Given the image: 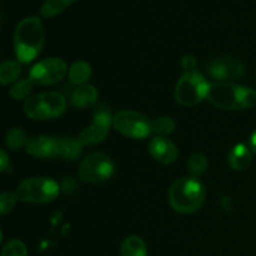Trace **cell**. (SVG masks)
<instances>
[{
  "label": "cell",
  "instance_id": "cb8c5ba5",
  "mask_svg": "<svg viewBox=\"0 0 256 256\" xmlns=\"http://www.w3.org/2000/svg\"><path fill=\"white\" fill-rule=\"evenodd\" d=\"M2 256H28L26 246L20 240H10L2 249Z\"/></svg>",
  "mask_w": 256,
  "mask_h": 256
},
{
  "label": "cell",
  "instance_id": "603a6c76",
  "mask_svg": "<svg viewBox=\"0 0 256 256\" xmlns=\"http://www.w3.org/2000/svg\"><path fill=\"white\" fill-rule=\"evenodd\" d=\"M175 122L172 118L162 116L158 118L155 122H152V132L160 134V136H165L174 132Z\"/></svg>",
  "mask_w": 256,
  "mask_h": 256
},
{
  "label": "cell",
  "instance_id": "e0dca14e",
  "mask_svg": "<svg viewBox=\"0 0 256 256\" xmlns=\"http://www.w3.org/2000/svg\"><path fill=\"white\" fill-rule=\"evenodd\" d=\"M69 80L75 85H85L92 76V66L86 62L78 60L72 62L69 69Z\"/></svg>",
  "mask_w": 256,
  "mask_h": 256
},
{
  "label": "cell",
  "instance_id": "ac0fdd59",
  "mask_svg": "<svg viewBox=\"0 0 256 256\" xmlns=\"http://www.w3.org/2000/svg\"><path fill=\"white\" fill-rule=\"evenodd\" d=\"M22 74V68L18 62L14 60H8L2 62L0 66V82L2 85H8L18 80V78Z\"/></svg>",
  "mask_w": 256,
  "mask_h": 256
},
{
  "label": "cell",
  "instance_id": "7402d4cb",
  "mask_svg": "<svg viewBox=\"0 0 256 256\" xmlns=\"http://www.w3.org/2000/svg\"><path fill=\"white\" fill-rule=\"evenodd\" d=\"M32 86H34V82L30 79L20 80L19 82L14 85L10 90V95H12V99L15 100H22L26 99L29 96V94L32 92Z\"/></svg>",
  "mask_w": 256,
  "mask_h": 256
},
{
  "label": "cell",
  "instance_id": "4316f807",
  "mask_svg": "<svg viewBox=\"0 0 256 256\" xmlns=\"http://www.w3.org/2000/svg\"><path fill=\"white\" fill-rule=\"evenodd\" d=\"M0 162H2V172H4L8 169V162H9L8 155L4 150H2V152H0Z\"/></svg>",
  "mask_w": 256,
  "mask_h": 256
},
{
  "label": "cell",
  "instance_id": "5b68a950",
  "mask_svg": "<svg viewBox=\"0 0 256 256\" xmlns=\"http://www.w3.org/2000/svg\"><path fill=\"white\" fill-rule=\"evenodd\" d=\"M66 110V100L60 92H49L28 98L24 112L32 120H49L62 115Z\"/></svg>",
  "mask_w": 256,
  "mask_h": 256
},
{
  "label": "cell",
  "instance_id": "d4e9b609",
  "mask_svg": "<svg viewBox=\"0 0 256 256\" xmlns=\"http://www.w3.org/2000/svg\"><path fill=\"white\" fill-rule=\"evenodd\" d=\"M18 196L15 192H2L0 196V212L2 215H6L8 212H12L14 209L15 204H16Z\"/></svg>",
  "mask_w": 256,
  "mask_h": 256
},
{
  "label": "cell",
  "instance_id": "9c48e42d",
  "mask_svg": "<svg viewBox=\"0 0 256 256\" xmlns=\"http://www.w3.org/2000/svg\"><path fill=\"white\" fill-rule=\"evenodd\" d=\"M114 174V164L110 156L102 152H94L82 160L79 168V178L85 182L100 184Z\"/></svg>",
  "mask_w": 256,
  "mask_h": 256
},
{
  "label": "cell",
  "instance_id": "3957f363",
  "mask_svg": "<svg viewBox=\"0 0 256 256\" xmlns=\"http://www.w3.org/2000/svg\"><path fill=\"white\" fill-rule=\"evenodd\" d=\"M206 99L219 109H250L256 105V92L230 82H215L210 84Z\"/></svg>",
  "mask_w": 256,
  "mask_h": 256
},
{
  "label": "cell",
  "instance_id": "83f0119b",
  "mask_svg": "<svg viewBox=\"0 0 256 256\" xmlns=\"http://www.w3.org/2000/svg\"><path fill=\"white\" fill-rule=\"evenodd\" d=\"M250 149H252V152L254 154H256V130L252 132V136H250Z\"/></svg>",
  "mask_w": 256,
  "mask_h": 256
},
{
  "label": "cell",
  "instance_id": "30bf717a",
  "mask_svg": "<svg viewBox=\"0 0 256 256\" xmlns=\"http://www.w3.org/2000/svg\"><path fill=\"white\" fill-rule=\"evenodd\" d=\"M112 110L108 105L100 104L94 110V119L92 124L82 130L78 136V140L82 142V146H89V145H96L104 142L105 138L109 134L110 126L112 124Z\"/></svg>",
  "mask_w": 256,
  "mask_h": 256
},
{
  "label": "cell",
  "instance_id": "277c9868",
  "mask_svg": "<svg viewBox=\"0 0 256 256\" xmlns=\"http://www.w3.org/2000/svg\"><path fill=\"white\" fill-rule=\"evenodd\" d=\"M204 199V186L196 178H182L170 186V205L175 212H182V214H192V212H196L202 205Z\"/></svg>",
  "mask_w": 256,
  "mask_h": 256
},
{
  "label": "cell",
  "instance_id": "484cf974",
  "mask_svg": "<svg viewBox=\"0 0 256 256\" xmlns=\"http://www.w3.org/2000/svg\"><path fill=\"white\" fill-rule=\"evenodd\" d=\"M196 59H195L194 55H185L182 60V66L184 68V70L186 72H195V68H196Z\"/></svg>",
  "mask_w": 256,
  "mask_h": 256
},
{
  "label": "cell",
  "instance_id": "ba28073f",
  "mask_svg": "<svg viewBox=\"0 0 256 256\" xmlns=\"http://www.w3.org/2000/svg\"><path fill=\"white\" fill-rule=\"evenodd\" d=\"M112 125L120 134L130 139H145L152 132V122L139 112L120 110L114 115Z\"/></svg>",
  "mask_w": 256,
  "mask_h": 256
},
{
  "label": "cell",
  "instance_id": "52a82bcc",
  "mask_svg": "<svg viewBox=\"0 0 256 256\" xmlns=\"http://www.w3.org/2000/svg\"><path fill=\"white\" fill-rule=\"evenodd\" d=\"M210 84L199 72H185L175 88V99L182 106H195L206 99Z\"/></svg>",
  "mask_w": 256,
  "mask_h": 256
},
{
  "label": "cell",
  "instance_id": "6da1fadb",
  "mask_svg": "<svg viewBox=\"0 0 256 256\" xmlns=\"http://www.w3.org/2000/svg\"><path fill=\"white\" fill-rule=\"evenodd\" d=\"M45 32L39 18L29 16L18 24L14 34V48L20 62H32L42 52Z\"/></svg>",
  "mask_w": 256,
  "mask_h": 256
},
{
  "label": "cell",
  "instance_id": "8fae6325",
  "mask_svg": "<svg viewBox=\"0 0 256 256\" xmlns=\"http://www.w3.org/2000/svg\"><path fill=\"white\" fill-rule=\"evenodd\" d=\"M68 72V65L59 58H50L38 62L30 70L29 79L36 85H52L62 82Z\"/></svg>",
  "mask_w": 256,
  "mask_h": 256
},
{
  "label": "cell",
  "instance_id": "8992f818",
  "mask_svg": "<svg viewBox=\"0 0 256 256\" xmlns=\"http://www.w3.org/2000/svg\"><path fill=\"white\" fill-rule=\"evenodd\" d=\"M59 192L60 188L54 180L49 178H30L18 186L15 194L24 202L45 204L56 199Z\"/></svg>",
  "mask_w": 256,
  "mask_h": 256
},
{
  "label": "cell",
  "instance_id": "d6986e66",
  "mask_svg": "<svg viewBox=\"0 0 256 256\" xmlns=\"http://www.w3.org/2000/svg\"><path fill=\"white\" fill-rule=\"evenodd\" d=\"M75 2L76 0H45L42 9H40V12L45 18L55 16V15L64 12L68 6H70Z\"/></svg>",
  "mask_w": 256,
  "mask_h": 256
},
{
  "label": "cell",
  "instance_id": "5bb4252c",
  "mask_svg": "<svg viewBox=\"0 0 256 256\" xmlns=\"http://www.w3.org/2000/svg\"><path fill=\"white\" fill-rule=\"evenodd\" d=\"M98 90L92 85H80L70 96V102L76 109H86V108L92 106L98 100Z\"/></svg>",
  "mask_w": 256,
  "mask_h": 256
},
{
  "label": "cell",
  "instance_id": "9a60e30c",
  "mask_svg": "<svg viewBox=\"0 0 256 256\" xmlns=\"http://www.w3.org/2000/svg\"><path fill=\"white\" fill-rule=\"evenodd\" d=\"M252 150L244 144H239L229 152V165L236 172L246 170L252 164Z\"/></svg>",
  "mask_w": 256,
  "mask_h": 256
},
{
  "label": "cell",
  "instance_id": "44dd1931",
  "mask_svg": "<svg viewBox=\"0 0 256 256\" xmlns=\"http://www.w3.org/2000/svg\"><path fill=\"white\" fill-rule=\"evenodd\" d=\"M208 165H209L208 158L202 152H196L188 162V169L192 178H198L206 172Z\"/></svg>",
  "mask_w": 256,
  "mask_h": 256
},
{
  "label": "cell",
  "instance_id": "7c38bea8",
  "mask_svg": "<svg viewBox=\"0 0 256 256\" xmlns=\"http://www.w3.org/2000/svg\"><path fill=\"white\" fill-rule=\"evenodd\" d=\"M208 72L215 80H234L242 76L244 65L234 56H222L208 64Z\"/></svg>",
  "mask_w": 256,
  "mask_h": 256
},
{
  "label": "cell",
  "instance_id": "2e32d148",
  "mask_svg": "<svg viewBox=\"0 0 256 256\" xmlns=\"http://www.w3.org/2000/svg\"><path fill=\"white\" fill-rule=\"evenodd\" d=\"M122 256H148L146 244L140 236L132 235L124 240L120 249Z\"/></svg>",
  "mask_w": 256,
  "mask_h": 256
},
{
  "label": "cell",
  "instance_id": "4fadbf2b",
  "mask_svg": "<svg viewBox=\"0 0 256 256\" xmlns=\"http://www.w3.org/2000/svg\"><path fill=\"white\" fill-rule=\"evenodd\" d=\"M149 152L156 162L162 164H172L178 159V148L165 136H156L150 142Z\"/></svg>",
  "mask_w": 256,
  "mask_h": 256
},
{
  "label": "cell",
  "instance_id": "7a4b0ae2",
  "mask_svg": "<svg viewBox=\"0 0 256 256\" xmlns=\"http://www.w3.org/2000/svg\"><path fill=\"white\" fill-rule=\"evenodd\" d=\"M25 149L30 155L40 159L62 158L75 160L82 155V145L78 138L36 136L29 139Z\"/></svg>",
  "mask_w": 256,
  "mask_h": 256
},
{
  "label": "cell",
  "instance_id": "ffe728a7",
  "mask_svg": "<svg viewBox=\"0 0 256 256\" xmlns=\"http://www.w3.org/2000/svg\"><path fill=\"white\" fill-rule=\"evenodd\" d=\"M5 142H6L8 148H10L12 150H19L20 148L26 146L29 139L26 136V132L22 128H14L8 132Z\"/></svg>",
  "mask_w": 256,
  "mask_h": 256
}]
</instances>
